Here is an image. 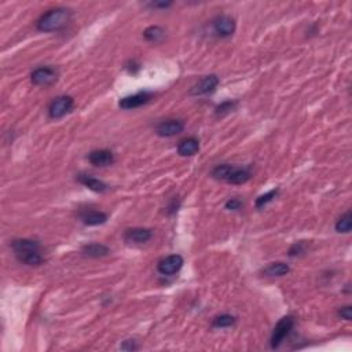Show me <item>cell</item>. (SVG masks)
Wrapping results in <instances>:
<instances>
[{
  "label": "cell",
  "instance_id": "6da1fadb",
  "mask_svg": "<svg viewBox=\"0 0 352 352\" xmlns=\"http://www.w3.org/2000/svg\"><path fill=\"white\" fill-rule=\"evenodd\" d=\"M18 260L28 266H39L43 263V257L39 253V244L32 239H15L11 244Z\"/></svg>",
  "mask_w": 352,
  "mask_h": 352
},
{
  "label": "cell",
  "instance_id": "7a4b0ae2",
  "mask_svg": "<svg viewBox=\"0 0 352 352\" xmlns=\"http://www.w3.org/2000/svg\"><path fill=\"white\" fill-rule=\"evenodd\" d=\"M71 19V11L63 7L50 10L37 22V29L41 32L59 31Z\"/></svg>",
  "mask_w": 352,
  "mask_h": 352
},
{
  "label": "cell",
  "instance_id": "3957f363",
  "mask_svg": "<svg viewBox=\"0 0 352 352\" xmlns=\"http://www.w3.org/2000/svg\"><path fill=\"white\" fill-rule=\"evenodd\" d=\"M212 175L219 181H225L231 185H244L251 179V172L245 169V168L233 167V165H217L213 169Z\"/></svg>",
  "mask_w": 352,
  "mask_h": 352
},
{
  "label": "cell",
  "instance_id": "277c9868",
  "mask_svg": "<svg viewBox=\"0 0 352 352\" xmlns=\"http://www.w3.org/2000/svg\"><path fill=\"white\" fill-rule=\"evenodd\" d=\"M293 325H295V319L291 315L279 319L277 326L274 327L273 336H271V348L275 349V348L281 345L282 341L288 337V335L291 333V330L293 329Z\"/></svg>",
  "mask_w": 352,
  "mask_h": 352
},
{
  "label": "cell",
  "instance_id": "5b68a950",
  "mask_svg": "<svg viewBox=\"0 0 352 352\" xmlns=\"http://www.w3.org/2000/svg\"><path fill=\"white\" fill-rule=\"evenodd\" d=\"M73 98L63 95V97H58L50 105L49 115L51 119H61L66 113H69L73 107Z\"/></svg>",
  "mask_w": 352,
  "mask_h": 352
},
{
  "label": "cell",
  "instance_id": "8992f818",
  "mask_svg": "<svg viewBox=\"0 0 352 352\" xmlns=\"http://www.w3.org/2000/svg\"><path fill=\"white\" fill-rule=\"evenodd\" d=\"M182 266H183V257L181 255H171L160 260L157 269L163 275H172L178 273L182 269Z\"/></svg>",
  "mask_w": 352,
  "mask_h": 352
},
{
  "label": "cell",
  "instance_id": "52a82bcc",
  "mask_svg": "<svg viewBox=\"0 0 352 352\" xmlns=\"http://www.w3.org/2000/svg\"><path fill=\"white\" fill-rule=\"evenodd\" d=\"M219 84V77L216 75L205 76L204 79H201L191 90H190V95L194 97H200V95H205L208 93H212Z\"/></svg>",
  "mask_w": 352,
  "mask_h": 352
},
{
  "label": "cell",
  "instance_id": "ba28073f",
  "mask_svg": "<svg viewBox=\"0 0 352 352\" xmlns=\"http://www.w3.org/2000/svg\"><path fill=\"white\" fill-rule=\"evenodd\" d=\"M185 128V124L181 120H167V121H163L160 123L156 128V132L157 135L164 138L175 137L178 134H181Z\"/></svg>",
  "mask_w": 352,
  "mask_h": 352
},
{
  "label": "cell",
  "instance_id": "9c48e42d",
  "mask_svg": "<svg viewBox=\"0 0 352 352\" xmlns=\"http://www.w3.org/2000/svg\"><path fill=\"white\" fill-rule=\"evenodd\" d=\"M32 83L35 85H50V84L55 83L57 80V72L53 68H39L36 69L31 76Z\"/></svg>",
  "mask_w": 352,
  "mask_h": 352
},
{
  "label": "cell",
  "instance_id": "30bf717a",
  "mask_svg": "<svg viewBox=\"0 0 352 352\" xmlns=\"http://www.w3.org/2000/svg\"><path fill=\"white\" fill-rule=\"evenodd\" d=\"M151 99V94L150 93H138L135 95H129V97H125L123 99H120L119 106L121 109L125 110H131V109H137L139 106L145 105L147 102Z\"/></svg>",
  "mask_w": 352,
  "mask_h": 352
},
{
  "label": "cell",
  "instance_id": "8fae6325",
  "mask_svg": "<svg viewBox=\"0 0 352 352\" xmlns=\"http://www.w3.org/2000/svg\"><path fill=\"white\" fill-rule=\"evenodd\" d=\"M88 161L95 167H107L115 163V156L110 150H94L88 154Z\"/></svg>",
  "mask_w": 352,
  "mask_h": 352
},
{
  "label": "cell",
  "instance_id": "7c38bea8",
  "mask_svg": "<svg viewBox=\"0 0 352 352\" xmlns=\"http://www.w3.org/2000/svg\"><path fill=\"white\" fill-rule=\"evenodd\" d=\"M213 28H215V32L222 37H227V36H231L235 31V22L231 17L229 15H222V17H217L213 21Z\"/></svg>",
  "mask_w": 352,
  "mask_h": 352
},
{
  "label": "cell",
  "instance_id": "4fadbf2b",
  "mask_svg": "<svg viewBox=\"0 0 352 352\" xmlns=\"http://www.w3.org/2000/svg\"><path fill=\"white\" fill-rule=\"evenodd\" d=\"M124 238L127 242H135V244H143L151 238V231L147 229H129L125 231Z\"/></svg>",
  "mask_w": 352,
  "mask_h": 352
},
{
  "label": "cell",
  "instance_id": "5bb4252c",
  "mask_svg": "<svg viewBox=\"0 0 352 352\" xmlns=\"http://www.w3.org/2000/svg\"><path fill=\"white\" fill-rule=\"evenodd\" d=\"M200 150V142L195 139V138H187V139H183V141L178 145V153L183 156V157H187V156H193Z\"/></svg>",
  "mask_w": 352,
  "mask_h": 352
},
{
  "label": "cell",
  "instance_id": "9a60e30c",
  "mask_svg": "<svg viewBox=\"0 0 352 352\" xmlns=\"http://www.w3.org/2000/svg\"><path fill=\"white\" fill-rule=\"evenodd\" d=\"M79 182L90 190L95 191V193H103V191L107 190V186L103 182H101L99 179H95V178L90 175H79Z\"/></svg>",
  "mask_w": 352,
  "mask_h": 352
},
{
  "label": "cell",
  "instance_id": "2e32d148",
  "mask_svg": "<svg viewBox=\"0 0 352 352\" xmlns=\"http://www.w3.org/2000/svg\"><path fill=\"white\" fill-rule=\"evenodd\" d=\"M81 220H83L84 225L98 226V225H103L106 220H107V216H106L103 212L87 211V212H84L83 215H81Z\"/></svg>",
  "mask_w": 352,
  "mask_h": 352
},
{
  "label": "cell",
  "instance_id": "e0dca14e",
  "mask_svg": "<svg viewBox=\"0 0 352 352\" xmlns=\"http://www.w3.org/2000/svg\"><path fill=\"white\" fill-rule=\"evenodd\" d=\"M81 251L84 255L90 256V257H103L110 253L109 248L102 244H88V245H84Z\"/></svg>",
  "mask_w": 352,
  "mask_h": 352
},
{
  "label": "cell",
  "instance_id": "ac0fdd59",
  "mask_svg": "<svg viewBox=\"0 0 352 352\" xmlns=\"http://www.w3.org/2000/svg\"><path fill=\"white\" fill-rule=\"evenodd\" d=\"M291 271V267L288 264L277 261V263H271L269 267L263 270V274L266 277H283Z\"/></svg>",
  "mask_w": 352,
  "mask_h": 352
},
{
  "label": "cell",
  "instance_id": "d6986e66",
  "mask_svg": "<svg viewBox=\"0 0 352 352\" xmlns=\"http://www.w3.org/2000/svg\"><path fill=\"white\" fill-rule=\"evenodd\" d=\"M351 227H352L351 212H347L345 215L341 216V217L337 220V223H336V230H337L339 233L347 234L351 231Z\"/></svg>",
  "mask_w": 352,
  "mask_h": 352
},
{
  "label": "cell",
  "instance_id": "ffe728a7",
  "mask_svg": "<svg viewBox=\"0 0 352 352\" xmlns=\"http://www.w3.org/2000/svg\"><path fill=\"white\" fill-rule=\"evenodd\" d=\"M164 35H165V32H164L163 28H160V27L147 28V29L145 31V33H143L146 40L154 41V43H157V41H160V40L163 39Z\"/></svg>",
  "mask_w": 352,
  "mask_h": 352
},
{
  "label": "cell",
  "instance_id": "44dd1931",
  "mask_svg": "<svg viewBox=\"0 0 352 352\" xmlns=\"http://www.w3.org/2000/svg\"><path fill=\"white\" fill-rule=\"evenodd\" d=\"M235 323V318L233 315H229V314H225V315H220V317L215 318L213 319V327H230Z\"/></svg>",
  "mask_w": 352,
  "mask_h": 352
},
{
  "label": "cell",
  "instance_id": "7402d4cb",
  "mask_svg": "<svg viewBox=\"0 0 352 352\" xmlns=\"http://www.w3.org/2000/svg\"><path fill=\"white\" fill-rule=\"evenodd\" d=\"M277 194H278V189H275V190H271V191H269V193L263 194V195H260V197L256 200V207L257 208L266 207L267 204L271 203L274 198L277 197Z\"/></svg>",
  "mask_w": 352,
  "mask_h": 352
},
{
  "label": "cell",
  "instance_id": "603a6c76",
  "mask_svg": "<svg viewBox=\"0 0 352 352\" xmlns=\"http://www.w3.org/2000/svg\"><path fill=\"white\" fill-rule=\"evenodd\" d=\"M235 102H231V101H229V102H223L222 105H219L217 107H216V115L217 116H223V115H226V113H229V112H231V110L235 107Z\"/></svg>",
  "mask_w": 352,
  "mask_h": 352
},
{
  "label": "cell",
  "instance_id": "cb8c5ba5",
  "mask_svg": "<svg viewBox=\"0 0 352 352\" xmlns=\"http://www.w3.org/2000/svg\"><path fill=\"white\" fill-rule=\"evenodd\" d=\"M241 207L242 203L239 200H235V198H231V200H229V201L226 203V208H227L229 211H238Z\"/></svg>",
  "mask_w": 352,
  "mask_h": 352
},
{
  "label": "cell",
  "instance_id": "d4e9b609",
  "mask_svg": "<svg viewBox=\"0 0 352 352\" xmlns=\"http://www.w3.org/2000/svg\"><path fill=\"white\" fill-rule=\"evenodd\" d=\"M339 315L341 318H343V319H345V321H351V318H352V308L349 307V305H347V307H343L339 311Z\"/></svg>",
  "mask_w": 352,
  "mask_h": 352
},
{
  "label": "cell",
  "instance_id": "484cf974",
  "mask_svg": "<svg viewBox=\"0 0 352 352\" xmlns=\"http://www.w3.org/2000/svg\"><path fill=\"white\" fill-rule=\"evenodd\" d=\"M128 345H125V344H123L121 345V349H127V351H132V349H137V345H135V341L134 340H128L127 341Z\"/></svg>",
  "mask_w": 352,
  "mask_h": 352
},
{
  "label": "cell",
  "instance_id": "4316f807",
  "mask_svg": "<svg viewBox=\"0 0 352 352\" xmlns=\"http://www.w3.org/2000/svg\"><path fill=\"white\" fill-rule=\"evenodd\" d=\"M151 6H153V7H161V9H167V7H169V6H171V3H169V2L164 3L163 2V3H153Z\"/></svg>",
  "mask_w": 352,
  "mask_h": 352
}]
</instances>
